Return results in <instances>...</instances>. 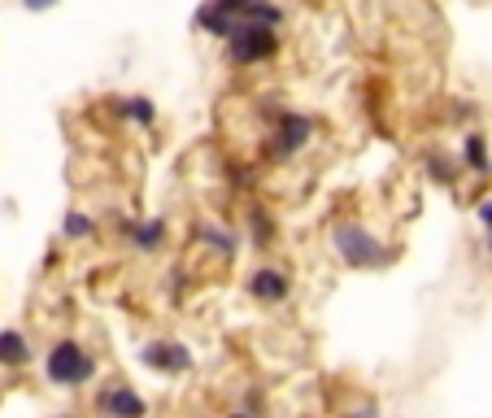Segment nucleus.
Returning <instances> with one entry per match:
<instances>
[{"label":"nucleus","mask_w":492,"mask_h":418,"mask_svg":"<svg viewBox=\"0 0 492 418\" xmlns=\"http://www.w3.org/2000/svg\"><path fill=\"white\" fill-rule=\"evenodd\" d=\"M331 248H336V257L353 266V271H379L384 262H388V248L384 240L370 231L367 222H336V231H331Z\"/></svg>","instance_id":"obj_1"},{"label":"nucleus","mask_w":492,"mask_h":418,"mask_svg":"<svg viewBox=\"0 0 492 418\" xmlns=\"http://www.w3.org/2000/svg\"><path fill=\"white\" fill-rule=\"evenodd\" d=\"M44 375L57 388H83V384L97 379V358L79 340H57L49 348V358H44Z\"/></svg>","instance_id":"obj_2"},{"label":"nucleus","mask_w":492,"mask_h":418,"mask_svg":"<svg viewBox=\"0 0 492 418\" xmlns=\"http://www.w3.org/2000/svg\"><path fill=\"white\" fill-rule=\"evenodd\" d=\"M274 52H279V31H274V26L240 23L236 26V35L227 40L231 66H257V61H271Z\"/></svg>","instance_id":"obj_3"},{"label":"nucleus","mask_w":492,"mask_h":418,"mask_svg":"<svg viewBox=\"0 0 492 418\" xmlns=\"http://www.w3.org/2000/svg\"><path fill=\"white\" fill-rule=\"evenodd\" d=\"M310 140H314V118L310 114H296V109H279V118L271 126V140H266V153H271L274 162H288Z\"/></svg>","instance_id":"obj_4"},{"label":"nucleus","mask_w":492,"mask_h":418,"mask_svg":"<svg viewBox=\"0 0 492 418\" xmlns=\"http://www.w3.org/2000/svg\"><path fill=\"white\" fill-rule=\"evenodd\" d=\"M140 362L148 370H157V375H188V370L197 367L192 362V348L183 345V340H148L140 348Z\"/></svg>","instance_id":"obj_5"},{"label":"nucleus","mask_w":492,"mask_h":418,"mask_svg":"<svg viewBox=\"0 0 492 418\" xmlns=\"http://www.w3.org/2000/svg\"><path fill=\"white\" fill-rule=\"evenodd\" d=\"M97 410H100V418H144L148 414L144 396L135 393V388H126V384H109V388H100Z\"/></svg>","instance_id":"obj_6"},{"label":"nucleus","mask_w":492,"mask_h":418,"mask_svg":"<svg viewBox=\"0 0 492 418\" xmlns=\"http://www.w3.org/2000/svg\"><path fill=\"white\" fill-rule=\"evenodd\" d=\"M288 293H292V279L279 266H262V271L248 274V296L262 305H279V301H288Z\"/></svg>","instance_id":"obj_7"},{"label":"nucleus","mask_w":492,"mask_h":418,"mask_svg":"<svg viewBox=\"0 0 492 418\" xmlns=\"http://www.w3.org/2000/svg\"><path fill=\"white\" fill-rule=\"evenodd\" d=\"M240 23H245V18H240V14H231V9H222L218 0H200V9L192 14V26L205 31V35H214V40H231Z\"/></svg>","instance_id":"obj_8"},{"label":"nucleus","mask_w":492,"mask_h":418,"mask_svg":"<svg viewBox=\"0 0 492 418\" xmlns=\"http://www.w3.org/2000/svg\"><path fill=\"white\" fill-rule=\"evenodd\" d=\"M123 240L140 253H157L166 245V222L162 218H123Z\"/></svg>","instance_id":"obj_9"},{"label":"nucleus","mask_w":492,"mask_h":418,"mask_svg":"<svg viewBox=\"0 0 492 418\" xmlns=\"http://www.w3.org/2000/svg\"><path fill=\"white\" fill-rule=\"evenodd\" d=\"M245 227H248V245L253 248H274V240H279V222L262 205H248L245 209Z\"/></svg>","instance_id":"obj_10"},{"label":"nucleus","mask_w":492,"mask_h":418,"mask_svg":"<svg viewBox=\"0 0 492 418\" xmlns=\"http://www.w3.org/2000/svg\"><path fill=\"white\" fill-rule=\"evenodd\" d=\"M197 240L205 248H214L218 257H236V253H240V236H236V231H227V227H218V222H200Z\"/></svg>","instance_id":"obj_11"},{"label":"nucleus","mask_w":492,"mask_h":418,"mask_svg":"<svg viewBox=\"0 0 492 418\" xmlns=\"http://www.w3.org/2000/svg\"><path fill=\"white\" fill-rule=\"evenodd\" d=\"M31 362V345L23 331H0V367H26Z\"/></svg>","instance_id":"obj_12"},{"label":"nucleus","mask_w":492,"mask_h":418,"mask_svg":"<svg viewBox=\"0 0 492 418\" xmlns=\"http://www.w3.org/2000/svg\"><path fill=\"white\" fill-rule=\"evenodd\" d=\"M462 157H467V166L475 174H492V153H488V140L479 135V131H470L467 140H462Z\"/></svg>","instance_id":"obj_13"},{"label":"nucleus","mask_w":492,"mask_h":418,"mask_svg":"<svg viewBox=\"0 0 492 418\" xmlns=\"http://www.w3.org/2000/svg\"><path fill=\"white\" fill-rule=\"evenodd\" d=\"M114 114H123V118H131V123H140V126H153L157 123V105L148 97H126L114 105Z\"/></svg>","instance_id":"obj_14"},{"label":"nucleus","mask_w":492,"mask_h":418,"mask_svg":"<svg viewBox=\"0 0 492 418\" xmlns=\"http://www.w3.org/2000/svg\"><path fill=\"white\" fill-rule=\"evenodd\" d=\"M245 23L274 26V31H279V26H283V9H279L274 0H253V5H248V9H245Z\"/></svg>","instance_id":"obj_15"},{"label":"nucleus","mask_w":492,"mask_h":418,"mask_svg":"<svg viewBox=\"0 0 492 418\" xmlns=\"http://www.w3.org/2000/svg\"><path fill=\"white\" fill-rule=\"evenodd\" d=\"M61 236H66V240H92V236H97V222L88 218V214H79V209H70V214L61 218Z\"/></svg>","instance_id":"obj_16"},{"label":"nucleus","mask_w":492,"mask_h":418,"mask_svg":"<svg viewBox=\"0 0 492 418\" xmlns=\"http://www.w3.org/2000/svg\"><path fill=\"white\" fill-rule=\"evenodd\" d=\"M422 162H427V171L436 174V179H441V183H453V166H449V162H444L441 153H427V157H422Z\"/></svg>","instance_id":"obj_17"},{"label":"nucleus","mask_w":492,"mask_h":418,"mask_svg":"<svg viewBox=\"0 0 492 418\" xmlns=\"http://www.w3.org/2000/svg\"><path fill=\"white\" fill-rule=\"evenodd\" d=\"M453 105H458V109H449V118H453V123H467V118H475V105H470V100H453Z\"/></svg>","instance_id":"obj_18"},{"label":"nucleus","mask_w":492,"mask_h":418,"mask_svg":"<svg viewBox=\"0 0 492 418\" xmlns=\"http://www.w3.org/2000/svg\"><path fill=\"white\" fill-rule=\"evenodd\" d=\"M23 9H31V14H49V9H57V0H23Z\"/></svg>","instance_id":"obj_19"},{"label":"nucleus","mask_w":492,"mask_h":418,"mask_svg":"<svg viewBox=\"0 0 492 418\" xmlns=\"http://www.w3.org/2000/svg\"><path fill=\"white\" fill-rule=\"evenodd\" d=\"M479 218H484V227H488V253H492V200L479 205Z\"/></svg>","instance_id":"obj_20"},{"label":"nucleus","mask_w":492,"mask_h":418,"mask_svg":"<svg viewBox=\"0 0 492 418\" xmlns=\"http://www.w3.org/2000/svg\"><path fill=\"white\" fill-rule=\"evenodd\" d=\"M222 9H231V14H240V18H245V9L248 5H253V0H218Z\"/></svg>","instance_id":"obj_21"},{"label":"nucleus","mask_w":492,"mask_h":418,"mask_svg":"<svg viewBox=\"0 0 492 418\" xmlns=\"http://www.w3.org/2000/svg\"><path fill=\"white\" fill-rule=\"evenodd\" d=\"M227 418H248V414H227Z\"/></svg>","instance_id":"obj_22"}]
</instances>
